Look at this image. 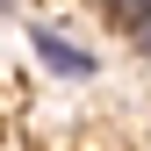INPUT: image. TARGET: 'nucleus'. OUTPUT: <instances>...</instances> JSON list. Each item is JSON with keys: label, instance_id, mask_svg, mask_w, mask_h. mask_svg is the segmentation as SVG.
I'll return each instance as SVG.
<instances>
[{"label": "nucleus", "instance_id": "1", "mask_svg": "<svg viewBox=\"0 0 151 151\" xmlns=\"http://www.w3.org/2000/svg\"><path fill=\"white\" fill-rule=\"evenodd\" d=\"M29 50L43 58V72H58V79H93V72H101L86 43H72V36H58L50 22H36V29H29Z\"/></svg>", "mask_w": 151, "mask_h": 151}, {"label": "nucleus", "instance_id": "2", "mask_svg": "<svg viewBox=\"0 0 151 151\" xmlns=\"http://www.w3.org/2000/svg\"><path fill=\"white\" fill-rule=\"evenodd\" d=\"M101 14H115V22H137V14H151V0H101Z\"/></svg>", "mask_w": 151, "mask_h": 151}, {"label": "nucleus", "instance_id": "3", "mask_svg": "<svg viewBox=\"0 0 151 151\" xmlns=\"http://www.w3.org/2000/svg\"><path fill=\"white\" fill-rule=\"evenodd\" d=\"M129 43H137V58L151 65V14H137V22H129Z\"/></svg>", "mask_w": 151, "mask_h": 151}, {"label": "nucleus", "instance_id": "4", "mask_svg": "<svg viewBox=\"0 0 151 151\" xmlns=\"http://www.w3.org/2000/svg\"><path fill=\"white\" fill-rule=\"evenodd\" d=\"M0 14H14V0H0Z\"/></svg>", "mask_w": 151, "mask_h": 151}]
</instances>
